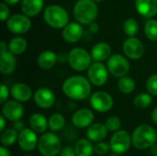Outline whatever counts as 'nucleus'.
<instances>
[{
  "label": "nucleus",
  "instance_id": "44",
  "mask_svg": "<svg viewBox=\"0 0 157 156\" xmlns=\"http://www.w3.org/2000/svg\"><path fill=\"white\" fill-rule=\"evenodd\" d=\"M152 120L155 124L157 125V106L154 108V110L152 112Z\"/></svg>",
  "mask_w": 157,
  "mask_h": 156
},
{
  "label": "nucleus",
  "instance_id": "8",
  "mask_svg": "<svg viewBox=\"0 0 157 156\" xmlns=\"http://www.w3.org/2000/svg\"><path fill=\"white\" fill-rule=\"evenodd\" d=\"M107 67L111 75L121 78L129 73L130 63L123 55L113 54L108 59Z\"/></svg>",
  "mask_w": 157,
  "mask_h": 156
},
{
  "label": "nucleus",
  "instance_id": "11",
  "mask_svg": "<svg viewBox=\"0 0 157 156\" xmlns=\"http://www.w3.org/2000/svg\"><path fill=\"white\" fill-rule=\"evenodd\" d=\"M6 27L10 32L15 34H23L31 28V21L29 17L24 14H15L6 20Z\"/></svg>",
  "mask_w": 157,
  "mask_h": 156
},
{
  "label": "nucleus",
  "instance_id": "14",
  "mask_svg": "<svg viewBox=\"0 0 157 156\" xmlns=\"http://www.w3.org/2000/svg\"><path fill=\"white\" fill-rule=\"evenodd\" d=\"M2 115L10 121H17L24 116V107L17 100L6 101L2 106Z\"/></svg>",
  "mask_w": 157,
  "mask_h": 156
},
{
  "label": "nucleus",
  "instance_id": "34",
  "mask_svg": "<svg viewBox=\"0 0 157 156\" xmlns=\"http://www.w3.org/2000/svg\"><path fill=\"white\" fill-rule=\"evenodd\" d=\"M105 125L107 127V129L109 130V131H117L121 129V121L120 120V118L116 117V116H111L109 117L106 121H105Z\"/></svg>",
  "mask_w": 157,
  "mask_h": 156
},
{
  "label": "nucleus",
  "instance_id": "32",
  "mask_svg": "<svg viewBox=\"0 0 157 156\" xmlns=\"http://www.w3.org/2000/svg\"><path fill=\"white\" fill-rule=\"evenodd\" d=\"M123 31L129 37H135L139 32V24L134 18H128L123 23Z\"/></svg>",
  "mask_w": 157,
  "mask_h": 156
},
{
  "label": "nucleus",
  "instance_id": "24",
  "mask_svg": "<svg viewBox=\"0 0 157 156\" xmlns=\"http://www.w3.org/2000/svg\"><path fill=\"white\" fill-rule=\"evenodd\" d=\"M30 129L37 133H44L47 128H49L47 119L40 113H34L31 115L29 120Z\"/></svg>",
  "mask_w": 157,
  "mask_h": 156
},
{
  "label": "nucleus",
  "instance_id": "33",
  "mask_svg": "<svg viewBox=\"0 0 157 156\" xmlns=\"http://www.w3.org/2000/svg\"><path fill=\"white\" fill-rule=\"evenodd\" d=\"M144 33L145 36L153 41L157 40V20L148 19L144 25Z\"/></svg>",
  "mask_w": 157,
  "mask_h": 156
},
{
  "label": "nucleus",
  "instance_id": "38",
  "mask_svg": "<svg viewBox=\"0 0 157 156\" xmlns=\"http://www.w3.org/2000/svg\"><path fill=\"white\" fill-rule=\"evenodd\" d=\"M9 8L6 3H1L0 5V18L4 22L8 19L9 17Z\"/></svg>",
  "mask_w": 157,
  "mask_h": 156
},
{
  "label": "nucleus",
  "instance_id": "1",
  "mask_svg": "<svg viewBox=\"0 0 157 156\" xmlns=\"http://www.w3.org/2000/svg\"><path fill=\"white\" fill-rule=\"evenodd\" d=\"M89 79L81 75H74L67 78L63 84V94L74 100H84L90 96L91 85Z\"/></svg>",
  "mask_w": 157,
  "mask_h": 156
},
{
  "label": "nucleus",
  "instance_id": "27",
  "mask_svg": "<svg viewBox=\"0 0 157 156\" xmlns=\"http://www.w3.org/2000/svg\"><path fill=\"white\" fill-rule=\"evenodd\" d=\"M27 40L22 37H15L13 38L8 44V51H11L15 55H18L23 53L27 50Z\"/></svg>",
  "mask_w": 157,
  "mask_h": 156
},
{
  "label": "nucleus",
  "instance_id": "6",
  "mask_svg": "<svg viewBox=\"0 0 157 156\" xmlns=\"http://www.w3.org/2000/svg\"><path fill=\"white\" fill-rule=\"evenodd\" d=\"M92 60L91 54L83 48L76 47L68 52V63L72 69L77 72L88 69L92 63Z\"/></svg>",
  "mask_w": 157,
  "mask_h": 156
},
{
  "label": "nucleus",
  "instance_id": "50",
  "mask_svg": "<svg viewBox=\"0 0 157 156\" xmlns=\"http://www.w3.org/2000/svg\"><path fill=\"white\" fill-rule=\"evenodd\" d=\"M155 156H157V155H155Z\"/></svg>",
  "mask_w": 157,
  "mask_h": 156
},
{
  "label": "nucleus",
  "instance_id": "43",
  "mask_svg": "<svg viewBox=\"0 0 157 156\" xmlns=\"http://www.w3.org/2000/svg\"><path fill=\"white\" fill-rule=\"evenodd\" d=\"M6 118L3 116V115H1L0 116V123H1V126H0V131L2 132L4 130H5V127H6Z\"/></svg>",
  "mask_w": 157,
  "mask_h": 156
},
{
  "label": "nucleus",
  "instance_id": "12",
  "mask_svg": "<svg viewBox=\"0 0 157 156\" xmlns=\"http://www.w3.org/2000/svg\"><path fill=\"white\" fill-rule=\"evenodd\" d=\"M122 50L124 54L132 60H138L144 53V44L135 37H129L126 39L123 42Z\"/></svg>",
  "mask_w": 157,
  "mask_h": 156
},
{
  "label": "nucleus",
  "instance_id": "19",
  "mask_svg": "<svg viewBox=\"0 0 157 156\" xmlns=\"http://www.w3.org/2000/svg\"><path fill=\"white\" fill-rule=\"evenodd\" d=\"M17 66V59L15 54L9 51H0V72L3 74H12Z\"/></svg>",
  "mask_w": 157,
  "mask_h": 156
},
{
  "label": "nucleus",
  "instance_id": "25",
  "mask_svg": "<svg viewBox=\"0 0 157 156\" xmlns=\"http://www.w3.org/2000/svg\"><path fill=\"white\" fill-rule=\"evenodd\" d=\"M58 60V56L52 51H44L40 53L38 57V64L41 69L49 70L54 66Z\"/></svg>",
  "mask_w": 157,
  "mask_h": 156
},
{
  "label": "nucleus",
  "instance_id": "9",
  "mask_svg": "<svg viewBox=\"0 0 157 156\" xmlns=\"http://www.w3.org/2000/svg\"><path fill=\"white\" fill-rule=\"evenodd\" d=\"M109 69L102 62H95L87 69V76L96 86H104L109 79Z\"/></svg>",
  "mask_w": 157,
  "mask_h": 156
},
{
  "label": "nucleus",
  "instance_id": "42",
  "mask_svg": "<svg viewBox=\"0 0 157 156\" xmlns=\"http://www.w3.org/2000/svg\"><path fill=\"white\" fill-rule=\"evenodd\" d=\"M0 156H11V154L8 151V149L4 145L0 147Z\"/></svg>",
  "mask_w": 157,
  "mask_h": 156
},
{
  "label": "nucleus",
  "instance_id": "30",
  "mask_svg": "<svg viewBox=\"0 0 157 156\" xmlns=\"http://www.w3.org/2000/svg\"><path fill=\"white\" fill-rule=\"evenodd\" d=\"M118 88L123 94H131L135 89V82L130 76H122L118 81Z\"/></svg>",
  "mask_w": 157,
  "mask_h": 156
},
{
  "label": "nucleus",
  "instance_id": "48",
  "mask_svg": "<svg viewBox=\"0 0 157 156\" xmlns=\"http://www.w3.org/2000/svg\"><path fill=\"white\" fill-rule=\"evenodd\" d=\"M93 1H95L96 3H100L101 1H103V0H93Z\"/></svg>",
  "mask_w": 157,
  "mask_h": 156
},
{
  "label": "nucleus",
  "instance_id": "29",
  "mask_svg": "<svg viewBox=\"0 0 157 156\" xmlns=\"http://www.w3.org/2000/svg\"><path fill=\"white\" fill-rule=\"evenodd\" d=\"M48 125H49V129L55 132V131H59L61 130H63V128L65 125V119L64 117L60 114V113H54L52 114L49 120H48Z\"/></svg>",
  "mask_w": 157,
  "mask_h": 156
},
{
  "label": "nucleus",
  "instance_id": "3",
  "mask_svg": "<svg viewBox=\"0 0 157 156\" xmlns=\"http://www.w3.org/2000/svg\"><path fill=\"white\" fill-rule=\"evenodd\" d=\"M132 145L139 150L151 148L157 142L156 131L150 125L138 126L132 135Z\"/></svg>",
  "mask_w": 157,
  "mask_h": 156
},
{
  "label": "nucleus",
  "instance_id": "39",
  "mask_svg": "<svg viewBox=\"0 0 157 156\" xmlns=\"http://www.w3.org/2000/svg\"><path fill=\"white\" fill-rule=\"evenodd\" d=\"M60 156H77L75 148L71 146H66L63 148L60 152Z\"/></svg>",
  "mask_w": 157,
  "mask_h": 156
},
{
  "label": "nucleus",
  "instance_id": "37",
  "mask_svg": "<svg viewBox=\"0 0 157 156\" xmlns=\"http://www.w3.org/2000/svg\"><path fill=\"white\" fill-rule=\"evenodd\" d=\"M9 96V89L5 84H1L0 86V104H4L7 101Z\"/></svg>",
  "mask_w": 157,
  "mask_h": 156
},
{
  "label": "nucleus",
  "instance_id": "40",
  "mask_svg": "<svg viewBox=\"0 0 157 156\" xmlns=\"http://www.w3.org/2000/svg\"><path fill=\"white\" fill-rule=\"evenodd\" d=\"M88 29H89V31L91 33H98V30H99V26L94 21V22H92V23H90L88 25Z\"/></svg>",
  "mask_w": 157,
  "mask_h": 156
},
{
  "label": "nucleus",
  "instance_id": "10",
  "mask_svg": "<svg viewBox=\"0 0 157 156\" xmlns=\"http://www.w3.org/2000/svg\"><path fill=\"white\" fill-rule=\"evenodd\" d=\"M89 102L93 109L100 113L108 112L112 108L114 104L112 97L105 91H97L92 94Z\"/></svg>",
  "mask_w": 157,
  "mask_h": 156
},
{
  "label": "nucleus",
  "instance_id": "16",
  "mask_svg": "<svg viewBox=\"0 0 157 156\" xmlns=\"http://www.w3.org/2000/svg\"><path fill=\"white\" fill-rule=\"evenodd\" d=\"M94 113L88 108H80L72 116V123L76 128H87L94 122Z\"/></svg>",
  "mask_w": 157,
  "mask_h": 156
},
{
  "label": "nucleus",
  "instance_id": "46",
  "mask_svg": "<svg viewBox=\"0 0 157 156\" xmlns=\"http://www.w3.org/2000/svg\"><path fill=\"white\" fill-rule=\"evenodd\" d=\"M151 154L154 156L157 155V143H155V144L151 147Z\"/></svg>",
  "mask_w": 157,
  "mask_h": 156
},
{
  "label": "nucleus",
  "instance_id": "20",
  "mask_svg": "<svg viewBox=\"0 0 157 156\" xmlns=\"http://www.w3.org/2000/svg\"><path fill=\"white\" fill-rule=\"evenodd\" d=\"M109 130L107 129L105 124L96 122L92 123L86 130V137L91 142L99 143L102 142L108 135Z\"/></svg>",
  "mask_w": 157,
  "mask_h": 156
},
{
  "label": "nucleus",
  "instance_id": "7",
  "mask_svg": "<svg viewBox=\"0 0 157 156\" xmlns=\"http://www.w3.org/2000/svg\"><path fill=\"white\" fill-rule=\"evenodd\" d=\"M132 143V141L131 134L124 130H119L115 131L109 142L111 151L118 154H122L128 152Z\"/></svg>",
  "mask_w": 157,
  "mask_h": 156
},
{
  "label": "nucleus",
  "instance_id": "41",
  "mask_svg": "<svg viewBox=\"0 0 157 156\" xmlns=\"http://www.w3.org/2000/svg\"><path fill=\"white\" fill-rule=\"evenodd\" d=\"M13 128H15L18 132L20 131H22L24 129V123L19 120H17V121H14V124H13Z\"/></svg>",
  "mask_w": 157,
  "mask_h": 156
},
{
  "label": "nucleus",
  "instance_id": "18",
  "mask_svg": "<svg viewBox=\"0 0 157 156\" xmlns=\"http://www.w3.org/2000/svg\"><path fill=\"white\" fill-rule=\"evenodd\" d=\"M10 95L18 102H28L32 97V90L24 83H17L11 86Z\"/></svg>",
  "mask_w": 157,
  "mask_h": 156
},
{
  "label": "nucleus",
  "instance_id": "13",
  "mask_svg": "<svg viewBox=\"0 0 157 156\" xmlns=\"http://www.w3.org/2000/svg\"><path fill=\"white\" fill-rule=\"evenodd\" d=\"M37 132H35L32 129L24 128L22 131L18 132L17 143L21 150L25 152L33 151L38 146L39 139L37 138Z\"/></svg>",
  "mask_w": 157,
  "mask_h": 156
},
{
  "label": "nucleus",
  "instance_id": "28",
  "mask_svg": "<svg viewBox=\"0 0 157 156\" xmlns=\"http://www.w3.org/2000/svg\"><path fill=\"white\" fill-rule=\"evenodd\" d=\"M17 138L18 131L15 128H7L1 132V143L6 147L13 145L17 141Z\"/></svg>",
  "mask_w": 157,
  "mask_h": 156
},
{
  "label": "nucleus",
  "instance_id": "31",
  "mask_svg": "<svg viewBox=\"0 0 157 156\" xmlns=\"http://www.w3.org/2000/svg\"><path fill=\"white\" fill-rule=\"evenodd\" d=\"M153 95H151L150 93H141L139 95H137L133 100L134 106L138 108H147L148 107L151 106V104L153 103Z\"/></svg>",
  "mask_w": 157,
  "mask_h": 156
},
{
  "label": "nucleus",
  "instance_id": "4",
  "mask_svg": "<svg viewBox=\"0 0 157 156\" xmlns=\"http://www.w3.org/2000/svg\"><path fill=\"white\" fill-rule=\"evenodd\" d=\"M43 18L53 29H63L69 23V15L61 6L51 5L44 9Z\"/></svg>",
  "mask_w": 157,
  "mask_h": 156
},
{
  "label": "nucleus",
  "instance_id": "35",
  "mask_svg": "<svg viewBox=\"0 0 157 156\" xmlns=\"http://www.w3.org/2000/svg\"><path fill=\"white\" fill-rule=\"evenodd\" d=\"M146 88L151 95L157 96V74L151 75L148 78L146 82Z\"/></svg>",
  "mask_w": 157,
  "mask_h": 156
},
{
  "label": "nucleus",
  "instance_id": "15",
  "mask_svg": "<svg viewBox=\"0 0 157 156\" xmlns=\"http://www.w3.org/2000/svg\"><path fill=\"white\" fill-rule=\"evenodd\" d=\"M33 99L39 108L46 109L53 106L55 102V95L51 89L47 87H40L34 93Z\"/></svg>",
  "mask_w": 157,
  "mask_h": 156
},
{
  "label": "nucleus",
  "instance_id": "45",
  "mask_svg": "<svg viewBox=\"0 0 157 156\" xmlns=\"http://www.w3.org/2000/svg\"><path fill=\"white\" fill-rule=\"evenodd\" d=\"M7 50V45L5 41H1L0 42V51H4Z\"/></svg>",
  "mask_w": 157,
  "mask_h": 156
},
{
  "label": "nucleus",
  "instance_id": "17",
  "mask_svg": "<svg viewBox=\"0 0 157 156\" xmlns=\"http://www.w3.org/2000/svg\"><path fill=\"white\" fill-rule=\"evenodd\" d=\"M78 22L68 23L63 29V39L69 43H75L80 40L83 36V27Z\"/></svg>",
  "mask_w": 157,
  "mask_h": 156
},
{
  "label": "nucleus",
  "instance_id": "26",
  "mask_svg": "<svg viewBox=\"0 0 157 156\" xmlns=\"http://www.w3.org/2000/svg\"><path fill=\"white\" fill-rule=\"evenodd\" d=\"M75 150L77 156H92L94 146L88 139H80L75 144Z\"/></svg>",
  "mask_w": 157,
  "mask_h": 156
},
{
  "label": "nucleus",
  "instance_id": "2",
  "mask_svg": "<svg viewBox=\"0 0 157 156\" xmlns=\"http://www.w3.org/2000/svg\"><path fill=\"white\" fill-rule=\"evenodd\" d=\"M98 8L93 0H78L74 6V16L75 20L82 25H89L98 17Z\"/></svg>",
  "mask_w": 157,
  "mask_h": 156
},
{
  "label": "nucleus",
  "instance_id": "49",
  "mask_svg": "<svg viewBox=\"0 0 157 156\" xmlns=\"http://www.w3.org/2000/svg\"><path fill=\"white\" fill-rule=\"evenodd\" d=\"M25 156H30V155H25Z\"/></svg>",
  "mask_w": 157,
  "mask_h": 156
},
{
  "label": "nucleus",
  "instance_id": "36",
  "mask_svg": "<svg viewBox=\"0 0 157 156\" xmlns=\"http://www.w3.org/2000/svg\"><path fill=\"white\" fill-rule=\"evenodd\" d=\"M111 150L110 149V145L105 142H99L98 144H96V146L94 147V151L98 155H105L109 153V151Z\"/></svg>",
  "mask_w": 157,
  "mask_h": 156
},
{
  "label": "nucleus",
  "instance_id": "22",
  "mask_svg": "<svg viewBox=\"0 0 157 156\" xmlns=\"http://www.w3.org/2000/svg\"><path fill=\"white\" fill-rule=\"evenodd\" d=\"M91 57L96 62H103L111 56V47L107 42H98L91 50Z\"/></svg>",
  "mask_w": 157,
  "mask_h": 156
},
{
  "label": "nucleus",
  "instance_id": "23",
  "mask_svg": "<svg viewBox=\"0 0 157 156\" xmlns=\"http://www.w3.org/2000/svg\"><path fill=\"white\" fill-rule=\"evenodd\" d=\"M43 8V0H22L21 11L24 15L32 17L37 16Z\"/></svg>",
  "mask_w": 157,
  "mask_h": 156
},
{
  "label": "nucleus",
  "instance_id": "47",
  "mask_svg": "<svg viewBox=\"0 0 157 156\" xmlns=\"http://www.w3.org/2000/svg\"><path fill=\"white\" fill-rule=\"evenodd\" d=\"M5 3H6L7 5H16L17 4L20 0H4Z\"/></svg>",
  "mask_w": 157,
  "mask_h": 156
},
{
  "label": "nucleus",
  "instance_id": "5",
  "mask_svg": "<svg viewBox=\"0 0 157 156\" xmlns=\"http://www.w3.org/2000/svg\"><path fill=\"white\" fill-rule=\"evenodd\" d=\"M38 150L42 156H56L62 150L61 141L53 131L44 132L39 138Z\"/></svg>",
  "mask_w": 157,
  "mask_h": 156
},
{
  "label": "nucleus",
  "instance_id": "21",
  "mask_svg": "<svg viewBox=\"0 0 157 156\" xmlns=\"http://www.w3.org/2000/svg\"><path fill=\"white\" fill-rule=\"evenodd\" d=\"M135 8L143 17L151 18L157 14V0H135Z\"/></svg>",
  "mask_w": 157,
  "mask_h": 156
}]
</instances>
